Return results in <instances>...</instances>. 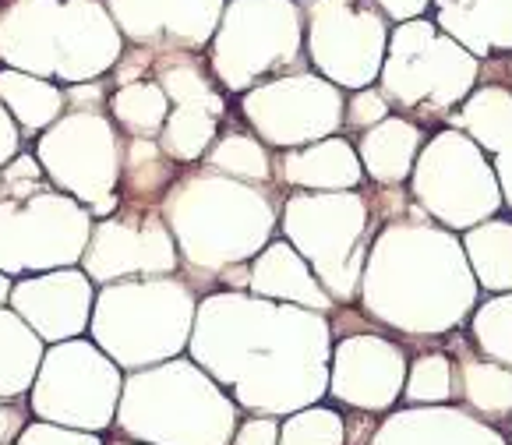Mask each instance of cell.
<instances>
[{
  "instance_id": "obj_29",
  "label": "cell",
  "mask_w": 512,
  "mask_h": 445,
  "mask_svg": "<svg viewBox=\"0 0 512 445\" xmlns=\"http://www.w3.org/2000/svg\"><path fill=\"white\" fill-rule=\"evenodd\" d=\"M452 368L442 354H428L414 364V375H410V400H445L449 396Z\"/></svg>"
},
{
  "instance_id": "obj_1",
  "label": "cell",
  "mask_w": 512,
  "mask_h": 445,
  "mask_svg": "<svg viewBox=\"0 0 512 445\" xmlns=\"http://www.w3.org/2000/svg\"><path fill=\"white\" fill-rule=\"evenodd\" d=\"M368 308L414 332H438L460 322L474 301V283L460 244L431 227H392L382 234L364 280Z\"/></svg>"
},
{
  "instance_id": "obj_7",
  "label": "cell",
  "mask_w": 512,
  "mask_h": 445,
  "mask_svg": "<svg viewBox=\"0 0 512 445\" xmlns=\"http://www.w3.org/2000/svg\"><path fill=\"white\" fill-rule=\"evenodd\" d=\"M308 50L332 85L368 89L382 75L389 29L371 0H308Z\"/></svg>"
},
{
  "instance_id": "obj_35",
  "label": "cell",
  "mask_w": 512,
  "mask_h": 445,
  "mask_svg": "<svg viewBox=\"0 0 512 445\" xmlns=\"http://www.w3.org/2000/svg\"><path fill=\"white\" fill-rule=\"evenodd\" d=\"M4 294H8V280L0 276V301H4Z\"/></svg>"
},
{
  "instance_id": "obj_18",
  "label": "cell",
  "mask_w": 512,
  "mask_h": 445,
  "mask_svg": "<svg viewBox=\"0 0 512 445\" xmlns=\"http://www.w3.org/2000/svg\"><path fill=\"white\" fill-rule=\"evenodd\" d=\"M283 177L304 188H354L361 181V163L343 138H329L315 149L283 159Z\"/></svg>"
},
{
  "instance_id": "obj_23",
  "label": "cell",
  "mask_w": 512,
  "mask_h": 445,
  "mask_svg": "<svg viewBox=\"0 0 512 445\" xmlns=\"http://www.w3.org/2000/svg\"><path fill=\"white\" fill-rule=\"evenodd\" d=\"M110 114L135 138H152L163 131L166 117H170V96L159 82H145V78L117 85V92L110 96Z\"/></svg>"
},
{
  "instance_id": "obj_10",
  "label": "cell",
  "mask_w": 512,
  "mask_h": 445,
  "mask_svg": "<svg viewBox=\"0 0 512 445\" xmlns=\"http://www.w3.org/2000/svg\"><path fill=\"white\" fill-rule=\"evenodd\" d=\"M92 219L71 198L32 195L25 202H0V269H46V265L78 262L89 248Z\"/></svg>"
},
{
  "instance_id": "obj_21",
  "label": "cell",
  "mask_w": 512,
  "mask_h": 445,
  "mask_svg": "<svg viewBox=\"0 0 512 445\" xmlns=\"http://www.w3.org/2000/svg\"><path fill=\"white\" fill-rule=\"evenodd\" d=\"M452 124L470 131V142L484 145L491 152H502L512 145V92L502 85H484V89L470 92L467 106L460 117H452Z\"/></svg>"
},
{
  "instance_id": "obj_27",
  "label": "cell",
  "mask_w": 512,
  "mask_h": 445,
  "mask_svg": "<svg viewBox=\"0 0 512 445\" xmlns=\"http://www.w3.org/2000/svg\"><path fill=\"white\" fill-rule=\"evenodd\" d=\"M463 389L481 410H512V375L495 364L463 361Z\"/></svg>"
},
{
  "instance_id": "obj_11",
  "label": "cell",
  "mask_w": 512,
  "mask_h": 445,
  "mask_svg": "<svg viewBox=\"0 0 512 445\" xmlns=\"http://www.w3.org/2000/svg\"><path fill=\"white\" fill-rule=\"evenodd\" d=\"M414 191L449 227H470L498 209V188L488 163L470 138L445 131L424 149Z\"/></svg>"
},
{
  "instance_id": "obj_24",
  "label": "cell",
  "mask_w": 512,
  "mask_h": 445,
  "mask_svg": "<svg viewBox=\"0 0 512 445\" xmlns=\"http://www.w3.org/2000/svg\"><path fill=\"white\" fill-rule=\"evenodd\" d=\"M470 262L477 280L488 290H512V227L509 223H484L467 237Z\"/></svg>"
},
{
  "instance_id": "obj_30",
  "label": "cell",
  "mask_w": 512,
  "mask_h": 445,
  "mask_svg": "<svg viewBox=\"0 0 512 445\" xmlns=\"http://www.w3.org/2000/svg\"><path fill=\"white\" fill-rule=\"evenodd\" d=\"M4 191H8V198H15V202H25V198L50 191L43 184V166H39V159L18 152V156L4 166Z\"/></svg>"
},
{
  "instance_id": "obj_4",
  "label": "cell",
  "mask_w": 512,
  "mask_h": 445,
  "mask_svg": "<svg viewBox=\"0 0 512 445\" xmlns=\"http://www.w3.org/2000/svg\"><path fill=\"white\" fill-rule=\"evenodd\" d=\"M477 82V57L467 53L435 22H403L389 36L382 64V96L400 106H445L470 96Z\"/></svg>"
},
{
  "instance_id": "obj_31",
  "label": "cell",
  "mask_w": 512,
  "mask_h": 445,
  "mask_svg": "<svg viewBox=\"0 0 512 445\" xmlns=\"http://www.w3.org/2000/svg\"><path fill=\"white\" fill-rule=\"evenodd\" d=\"M385 117H389V106H385V96L375 89H361L354 96V103H350V114L347 121L354 124V128H375V124H382Z\"/></svg>"
},
{
  "instance_id": "obj_12",
  "label": "cell",
  "mask_w": 512,
  "mask_h": 445,
  "mask_svg": "<svg viewBox=\"0 0 512 445\" xmlns=\"http://www.w3.org/2000/svg\"><path fill=\"white\" fill-rule=\"evenodd\" d=\"M244 117L272 145L315 142L343 121V99L329 78L290 75L265 82L244 96Z\"/></svg>"
},
{
  "instance_id": "obj_2",
  "label": "cell",
  "mask_w": 512,
  "mask_h": 445,
  "mask_svg": "<svg viewBox=\"0 0 512 445\" xmlns=\"http://www.w3.org/2000/svg\"><path fill=\"white\" fill-rule=\"evenodd\" d=\"M124 57V36L99 0H8L0 61L36 78L82 85Z\"/></svg>"
},
{
  "instance_id": "obj_14",
  "label": "cell",
  "mask_w": 512,
  "mask_h": 445,
  "mask_svg": "<svg viewBox=\"0 0 512 445\" xmlns=\"http://www.w3.org/2000/svg\"><path fill=\"white\" fill-rule=\"evenodd\" d=\"M85 269L92 280H117L128 272H170L177 269L174 241L156 216H145L142 227L124 219H106L85 248Z\"/></svg>"
},
{
  "instance_id": "obj_28",
  "label": "cell",
  "mask_w": 512,
  "mask_h": 445,
  "mask_svg": "<svg viewBox=\"0 0 512 445\" xmlns=\"http://www.w3.org/2000/svg\"><path fill=\"white\" fill-rule=\"evenodd\" d=\"M474 332L488 354L512 361V297L484 304L474 318Z\"/></svg>"
},
{
  "instance_id": "obj_5",
  "label": "cell",
  "mask_w": 512,
  "mask_h": 445,
  "mask_svg": "<svg viewBox=\"0 0 512 445\" xmlns=\"http://www.w3.org/2000/svg\"><path fill=\"white\" fill-rule=\"evenodd\" d=\"M304 22L294 0H230L212 39V75L226 89H248L269 71L297 61Z\"/></svg>"
},
{
  "instance_id": "obj_17",
  "label": "cell",
  "mask_w": 512,
  "mask_h": 445,
  "mask_svg": "<svg viewBox=\"0 0 512 445\" xmlns=\"http://www.w3.org/2000/svg\"><path fill=\"white\" fill-rule=\"evenodd\" d=\"M251 287H255V294L287 297V301H301L315 311L329 308L325 290L318 287L304 258L290 244H272V248L262 251V258L251 269Z\"/></svg>"
},
{
  "instance_id": "obj_16",
  "label": "cell",
  "mask_w": 512,
  "mask_h": 445,
  "mask_svg": "<svg viewBox=\"0 0 512 445\" xmlns=\"http://www.w3.org/2000/svg\"><path fill=\"white\" fill-rule=\"evenodd\" d=\"M435 25L474 57L512 50V0H435Z\"/></svg>"
},
{
  "instance_id": "obj_26",
  "label": "cell",
  "mask_w": 512,
  "mask_h": 445,
  "mask_svg": "<svg viewBox=\"0 0 512 445\" xmlns=\"http://www.w3.org/2000/svg\"><path fill=\"white\" fill-rule=\"evenodd\" d=\"M209 163L216 166L219 174H230V177H244V181H269L272 177V163L265 156V149L255 142V138L241 135H226L223 142L212 149Z\"/></svg>"
},
{
  "instance_id": "obj_22",
  "label": "cell",
  "mask_w": 512,
  "mask_h": 445,
  "mask_svg": "<svg viewBox=\"0 0 512 445\" xmlns=\"http://www.w3.org/2000/svg\"><path fill=\"white\" fill-rule=\"evenodd\" d=\"M166 57L156 64V82L163 85V92L170 96L174 106H205L216 117L226 114V103L212 82L205 78V71L198 68V61L188 50H163Z\"/></svg>"
},
{
  "instance_id": "obj_9",
  "label": "cell",
  "mask_w": 512,
  "mask_h": 445,
  "mask_svg": "<svg viewBox=\"0 0 512 445\" xmlns=\"http://www.w3.org/2000/svg\"><path fill=\"white\" fill-rule=\"evenodd\" d=\"M287 234L336 297H354L364 251V202L357 195H297L287 202Z\"/></svg>"
},
{
  "instance_id": "obj_25",
  "label": "cell",
  "mask_w": 512,
  "mask_h": 445,
  "mask_svg": "<svg viewBox=\"0 0 512 445\" xmlns=\"http://www.w3.org/2000/svg\"><path fill=\"white\" fill-rule=\"evenodd\" d=\"M216 121L219 117L205 106H174L159 131V145L170 159H198L216 138Z\"/></svg>"
},
{
  "instance_id": "obj_33",
  "label": "cell",
  "mask_w": 512,
  "mask_h": 445,
  "mask_svg": "<svg viewBox=\"0 0 512 445\" xmlns=\"http://www.w3.org/2000/svg\"><path fill=\"white\" fill-rule=\"evenodd\" d=\"M18 156V128H15V117L8 114V106L0 103V166L8 163V159Z\"/></svg>"
},
{
  "instance_id": "obj_15",
  "label": "cell",
  "mask_w": 512,
  "mask_h": 445,
  "mask_svg": "<svg viewBox=\"0 0 512 445\" xmlns=\"http://www.w3.org/2000/svg\"><path fill=\"white\" fill-rule=\"evenodd\" d=\"M11 301L18 315L29 318V325L43 332V340H68L89 322L92 290L82 272H53L43 280L15 287Z\"/></svg>"
},
{
  "instance_id": "obj_3",
  "label": "cell",
  "mask_w": 512,
  "mask_h": 445,
  "mask_svg": "<svg viewBox=\"0 0 512 445\" xmlns=\"http://www.w3.org/2000/svg\"><path fill=\"white\" fill-rule=\"evenodd\" d=\"M166 216L198 269L241 262L272 230V209L258 191L212 174L188 177L170 188Z\"/></svg>"
},
{
  "instance_id": "obj_19",
  "label": "cell",
  "mask_w": 512,
  "mask_h": 445,
  "mask_svg": "<svg viewBox=\"0 0 512 445\" xmlns=\"http://www.w3.org/2000/svg\"><path fill=\"white\" fill-rule=\"evenodd\" d=\"M417 145H421V131L414 124L400 121V117H385L382 124L368 128V135L361 142V159L375 181L396 184L410 174Z\"/></svg>"
},
{
  "instance_id": "obj_20",
  "label": "cell",
  "mask_w": 512,
  "mask_h": 445,
  "mask_svg": "<svg viewBox=\"0 0 512 445\" xmlns=\"http://www.w3.org/2000/svg\"><path fill=\"white\" fill-rule=\"evenodd\" d=\"M0 103L8 106L22 128L39 131L61 121V110L68 103L57 85H50L46 78L25 75L15 68H0Z\"/></svg>"
},
{
  "instance_id": "obj_34",
  "label": "cell",
  "mask_w": 512,
  "mask_h": 445,
  "mask_svg": "<svg viewBox=\"0 0 512 445\" xmlns=\"http://www.w3.org/2000/svg\"><path fill=\"white\" fill-rule=\"evenodd\" d=\"M498 177H502L505 202L512 205V145H509V149H502V152H498Z\"/></svg>"
},
{
  "instance_id": "obj_13",
  "label": "cell",
  "mask_w": 512,
  "mask_h": 445,
  "mask_svg": "<svg viewBox=\"0 0 512 445\" xmlns=\"http://www.w3.org/2000/svg\"><path fill=\"white\" fill-rule=\"evenodd\" d=\"M124 39L138 46L202 50L216 39L226 0H103Z\"/></svg>"
},
{
  "instance_id": "obj_8",
  "label": "cell",
  "mask_w": 512,
  "mask_h": 445,
  "mask_svg": "<svg viewBox=\"0 0 512 445\" xmlns=\"http://www.w3.org/2000/svg\"><path fill=\"white\" fill-rule=\"evenodd\" d=\"M39 163L50 177L82 202H92L96 212H110L117 205L121 177V145L110 121L99 110H71L39 142Z\"/></svg>"
},
{
  "instance_id": "obj_6",
  "label": "cell",
  "mask_w": 512,
  "mask_h": 445,
  "mask_svg": "<svg viewBox=\"0 0 512 445\" xmlns=\"http://www.w3.org/2000/svg\"><path fill=\"white\" fill-rule=\"evenodd\" d=\"M191 294L181 283H121L103 290L96 311V336L121 354L128 368L184 343L191 322Z\"/></svg>"
},
{
  "instance_id": "obj_32",
  "label": "cell",
  "mask_w": 512,
  "mask_h": 445,
  "mask_svg": "<svg viewBox=\"0 0 512 445\" xmlns=\"http://www.w3.org/2000/svg\"><path fill=\"white\" fill-rule=\"evenodd\" d=\"M428 4H435V0H378L382 15L392 18V22H400V25L421 18L424 11H428Z\"/></svg>"
}]
</instances>
